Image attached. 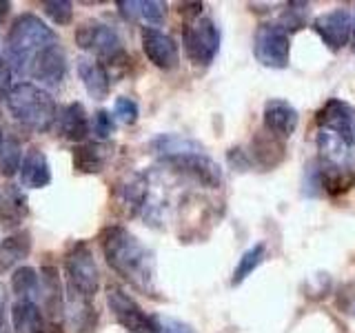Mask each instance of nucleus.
<instances>
[{"mask_svg": "<svg viewBox=\"0 0 355 333\" xmlns=\"http://www.w3.org/2000/svg\"><path fill=\"white\" fill-rule=\"evenodd\" d=\"M100 249L107 264L118 275L136 287L144 296H155V260L153 253L120 225H109L100 231Z\"/></svg>", "mask_w": 355, "mask_h": 333, "instance_id": "nucleus-1", "label": "nucleus"}, {"mask_svg": "<svg viewBox=\"0 0 355 333\" xmlns=\"http://www.w3.org/2000/svg\"><path fill=\"white\" fill-rule=\"evenodd\" d=\"M51 44H58V36L51 27H47V22H42L38 16L33 14H22L14 22H11L7 40H5V53H7V62L18 74H29L31 60L36 56L51 47Z\"/></svg>", "mask_w": 355, "mask_h": 333, "instance_id": "nucleus-2", "label": "nucleus"}, {"mask_svg": "<svg viewBox=\"0 0 355 333\" xmlns=\"http://www.w3.org/2000/svg\"><path fill=\"white\" fill-rule=\"evenodd\" d=\"M9 114L14 116L20 125L33 131H49L58 118V107H55L53 96L44 87L31 83H18L11 87L5 98Z\"/></svg>", "mask_w": 355, "mask_h": 333, "instance_id": "nucleus-3", "label": "nucleus"}, {"mask_svg": "<svg viewBox=\"0 0 355 333\" xmlns=\"http://www.w3.org/2000/svg\"><path fill=\"white\" fill-rule=\"evenodd\" d=\"M64 273L69 280V291L76 298L94 300L100 289V271L94 251L87 242H73L64 253Z\"/></svg>", "mask_w": 355, "mask_h": 333, "instance_id": "nucleus-4", "label": "nucleus"}, {"mask_svg": "<svg viewBox=\"0 0 355 333\" xmlns=\"http://www.w3.org/2000/svg\"><path fill=\"white\" fill-rule=\"evenodd\" d=\"M253 56L269 69H286L291 60V40L280 22L260 25L253 36Z\"/></svg>", "mask_w": 355, "mask_h": 333, "instance_id": "nucleus-5", "label": "nucleus"}, {"mask_svg": "<svg viewBox=\"0 0 355 333\" xmlns=\"http://www.w3.org/2000/svg\"><path fill=\"white\" fill-rule=\"evenodd\" d=\"M107 305L118 325L129 333H158V318H151L136 300L120 287L107 289Z\"/></svg>", "mask_w": 355, "mask_h": 333, "instance_id": "nucleus-6", "label": "nucleus"}, {"mask_svg": "<svg viewBox=\"0 0 355 333\" xmlns=\"http://www.w3.org/2000/svg\"><path fill=\"white\" fill-rule=\"evenodd\" d=\"M184 51L193 65H211L220 49V29L211 18H196L182 33Z\"/></svg>", "mask_w": 355, "mask_h": 333, "instance_id": "nucleus-7", "label": "nucleus"}, {"mask_svg": "<svg viewBox=\"0 0 355 333\" xmlns=\"http://www.w3.org/2000/svg\"><path fill=\"white\" fill-rule=\"evenodd\" d=\"M76 44L80 49L96 51L105 60H118L125 53L118 31L96 18H89L76 27Z\"/></svg>", "mask_w": 355, "mask_h": 333, "instance_id": "nucleus-8", "label": "nucleus"}, {"mask_svg": "<svg viewBox=\"0 0 355 333\" xmlns=\"http://www.w3.org/2000/svg\"><path fill=\"white\" fill-rule=\"evenodd\" d=\"M162 162H166L169 166H173L175 171H180L189 178H193L196 182H200L202 187L209 189H218L222 185V171L220 164L207 155L205 147L196 149V151H187L180 155H171V158H164Z\"/></svg>", "mask_w": 355, "mask_h": 333, "instance_id": "nucleus-9", "label": "nucleus"}, {"mask_svg": "<svg viewBox=\"0 0 355 333\" xmlns=\"http://www.w3.org/2000/svg\"><path fill=\"white\" fill-rule=\"evenodd\" d=\"M318 129L331 131L347 147L355 149V107L344 103L340 98H331L329 103L318 111Z\"/></svg>", "mask_w": 355, "mask_h": 333, "instance_id": "nucleus-10", "label": "nucleus"}, {"mask_svg": "<svg viewBox=\"0 0 355 333\" xmlns=\"http://www.w3.org/2000/svg\"><path fill=\"white\" fill-rule=\"evenodd\" d=\"M313 31L324 40L329 49H342L349 44L353 33V20L347 9H333L327 14H320L313 20Z\"/></svg>", "mask_w": 355, "mask_h": 333, "instance_id": "nucleus-11", "label": "nucleus"}, {"mask_svg": "<svg viewBox=\"0 0 355 333\" xmlns=\"http://www.w3.org/2000/svg\"><path fill=\"white\" fill-rule=\"evenodd\" d=\"M142 51L144 56L160 69H175L180 62V51L171 36H166L164 31L155 27H144L142 29Z\"/></svg>", "mask_w": 355, "mask_h": 333, "instance_id": "nucleus-12", "label": "nucleus"}, {"mask_svg": "<svg viewBox=\"0 0 355 333\" xmlns=\"http://www.w3.org/2000/svg\"><path fill=\"white\" fill-rule=\"evenodd\" d=\"M67 74V56L60 44H51V47L42 49L36 58L31 60L29 76L36 78L40 87H58Z\"/></svg>", "mask_w": 355, "mask_h": 333, "instance_id": "nucleus-13", "label": "nucleus"}, {"mask_svg": "<svg viewBox=\"0 0 355 333\" xmlns=\"http://www.w3.org/2000/svg\"><path fill=\"white\" fill-rule=\"evenodd\" d=\"M114 144L105 140L78 144L73 149V166L80 173H100L107 169V164L114 158Z\"/></svg>", "mask_w": 355, "mask_h": 333, "instance_id": "nucleus-14", "label": "nucleus"}, {"mask_svg": "<svg viewBox=\"0 0 355 333\" xmlns=\"http://www.w3.org/2000/svg\"><path fill=\"white\" fill-rule=\"evenodd\" d=\"M295 127H297V111L286 100L273 98L264 105V131L284 140L295 131Z\"/></svg>", "mask_w": 355, "mask_h": 333, "instance_id": "nucleus-15", "label": "nucleus"}, {"mask_svg": "<svg viewBox=\"0 0 355 333\" xmlns=\"http://www.w3.org/2000/svg\"><path fill=\"white\" fill-rule=\"evenodd\" d=\"M20 187L27 189H42L51 182V166L47 155L38 147H29L27 153L22 155L20 162Z\"/></svg>", "mask_w": 355, "mask_h": 333, "instance_id": "nucleus-16", "label": "nucleus"}, {"mask_svg": "<svg viewBox=\"0 0 355 333\" xmlns=\"http://www.w3.org/2000/svg\"><path fill=\"white\" fill-rule=\"evenodd\" d=\"M38 296L42 300V307L47 311L51 322H58L64 314V296H62V284L60 275L55 266H42L40 269V289Z\"/></svg>", "mask_w": 355, "mask_h": 333, "instance_id": "nucleus-17", "label": "nucleus"}, {"mask_svg": "<svg viewBox=\"0 0 355 333\" xmlns=\"http://www.w3.org/2000/svg\"><path fill=\"white\" fill-rule=\"evenodd\" d=\"M116 200L127 207L129 216H133L136 211L144 205V198H147V178H144L142 173L133 171V173H127L122 176L118 185H116Z\"/></svg>", "mask_w": 355, "mask_h": 333, "instance_id": "nucleus-18", "label": "nucleus"}, {"mask_svg": "<svg viewBox=\"0 0 355 333\" xmlns=\"http://www.w3.org/2000/svg\"><path fill=\"white\" fill-rule=\"evenodd\" d=\"M78 76H80L87 94L94 100H105L109 96L111 83L103 62H98L94 58H80L78 60Z\"/></svg>", "mask_w": 355, "mask_h": 333, "instance_id": "nucleus-19", "label": "nucleus"}, {"mask_svg": "<svg viewBox=\"0 0 355 333\" xmlns=\"http://www.w3.org/2000/svg\"><path fill=\"white\" fill-rule=\"evenodd\" d=\"M33 240L29 231H16L0 242V273L14 269L18 262H22L31 253Z\"/></svg>", "mask_w": 355, "mask_h": 333, "instance_id": "nucleus-20", "label": "nucleus"}, {"mask_svg": "<svg viewBox=\"0 0 355 333\" xmlns=\"http://www.w3.org/2000/svg\"><path fill=\"white\" fill-rule=\"evenodd\" d=\"M11 325H14L16 333H42L47 322L40 307L33 300H18L11 307Z\"/></svg>", "mask_w": 355, "mask_h": 333, "instance_id": "nucleus-21", "label": "nucleus"}, {"mask_svg": "<svg viewBox=\"0 0 355 333\" xmlns=\"http://www.w3.org/2000/svg\"><path fill=\"white\" fill-rule=\"evenodd\" d=\"M60 131L67 140L83 142L89 136V116L83 103H69L60 116Z\"/></svg>", "mask_w": 355, "mask_h": 333, "instance_id": "nucleus-22", "label": "nucleus"}, {"mask_svg": "<svg viewBox=\"0 0 355 333\" xmlns=\"http://www.w3.org/2000/svg\"><path fill=\"white\" fill-rule=\"evenodd\" d=\"M118 7L127 18H142L149 25H162L166 18V5L160 0H120Z\"/></svg>", "mask_w": 355, "mask_h": 333, "instance_id": "nucleus-23", "label": "nucleus"}, {"mask_svg": "<svg viewBox=\"0 0 355 333\" xmlns=\"http://www.w3.org/2000/svg\"><path fill=\"white\" fill-rule=\"evenodd\" d=\"M0 205H3V209H0V218H3L5 227H18L29 214L27 196L14 185H9L5 189V198L0 200Z\"/></svg>", "mask_w": 355, "mask_h": 333, "instance_id": "nucleus-24", "label": "nucleus"}, {"mask_svg": "<svg viewBox=\"0 0 355 333\" xmlns=\"http://www.w3.org/2000/svg\"><path fill=\"white\" fill-rule=\"evenodd\" d=\"M69 322H71L73 331H78V333H92V331H96L98 311L94 307V300H85V298L71 296V302H69Z\"/></svg>", "mask_w": 355, "mask_h": 333, "instance_id": "nucleus-25", "label": "nucleus"}, {"mask_svg": "<svg viewBox=\"0 0 355 333\" xmlns=\"http://www.w3.org/2000/svg\"><path fill=\"white\" fill-rule=\"evenodd\" d=\"M253 149H255V158H258V162L262 166H275L277 162H280L284 158V144L282 140L273 136V133L264 131L258 133L253 140Z\"/></svg>", "mask_w": 355, "mask_h": 333, "instance_id": "nucleus-26", "label": "nucleus"}, {"mask_svg": "<svg viewBox=\"0 0 355 333\" xmlns=\"http://www.w3.org/2000/svg\"><path fill=\"white\" fill-rule=\"evenodd\" d=\"M40 289V275L31 266H18L11 275V291L18 296V300H31L38 296Z\"/></svg>", "mask_w": 355, "mask_h": 333, "instance_id": "nucleus-27", "label": "nucleus"}, {"mask_svg": "<svg viewBox=\"0 0 355 333\" xmlns=\"http://www.w3.org/2000/svg\"><path fill=\"white\" fill-rule=\"evenodd\" d=\"M264 251H266V247L260 242V244H255V247H251L249 251L242 253V258H240L236 271H233V278H231V284L233 287L242 284L255 271V266H258L262 262V258H264Z\"/></svg>", "mask_w": 355, "mask_h": 333, "instance_id": "nucleus-28", "label": "nucleus"}, {"mask_svg": "<svg viewBox=\"0 0 355 333\" xmlns=\"http://www.w3.org/2000/svg\"><path fill=\"white\" fill-rule=\"evenodd\" d=\"M22 162V147L16 138H5V147L0 153V173L5 178H14L20 171Z\"/></svg>", "mask_w": 355, "mask_h": 333, "instance_id": "nucleus-29", "label": "nucleus"}, {"mask_svg": "<svg viewBox=\"0 0 355 333\" xmlns=\"http://www.w3.org/2000/svg\"><path fill=\"white\" fill-rule=\"evenodd\" d=\"M42 9H44V14L51 18L53 25H58V27L71 25L73 5L67 3V0H47V3H42Z\"/></svg>", "mask_w": 355, "mask_h": 333, "instance_id": "nucleus-30", "label": "nucleus"}, {"mask_svg": "<svg viewBox=\"0 0 355 333\" xmlns=\"http://www.w3.org/2000/svg\"><path fill=\"white\" fill-rule=\"evenodd\" d=\"M306 14H309V5L306 3H291L288 9L282 14L280 27L288 33V31H297L306 25Z\"/></svg>", "mask_w": 355, "mask_h": 333, "instance_id": "nucleus-31", "label": "nucleus"}, {"mask_svg": "<svg viewBox=\"0 0 355 333\" xmlns=\"http://www.w3.org/2000/svg\"><path fill=\"white\" fill-rule=\"evenodd\" d=\"M114 114L120 122H125V125H133V122L138 120L140 116V109L136 105V100H131L127 96H122L116 100V107H114Z\"/></svg>", "mask_w": 355, "mask_h": 333, "instance_id": "nucleus-32", "label": "nucleus"}, {"mask_svg": "<svg viewBox=\"0 0 355 333\" xmlns=\"http://www.w3.org/2000/svg\"><path fill=\"white\" fill-rule=\"evenodd\" d=\"M114 129H116L114 116H111L109 111H105V109L96 111V116H94V131H96V136L100 140H107L111 133H114Z\"/></svg>", "mask_w": 355, "mask_h": 333, "instance_id": "nucleus-33", "label": "nucleus"}, {"mask_svg": "<svg viewBox=\"0 0 355 333\" xmlns=\"http://www.w3.org/2000/svg\"><path fill=\"white\" fill-rule=\"evenodd\" d=\"M158 333H193V329L182 320L175 318H158Z\"/></svg>", "mask_w": 355, "mask_h": 333, "instance_id": "nucleus-34", "label": "nucleus"}, {"mask_svg": "<svg viewBox=\"0 0 355 333\" xmlns=\"http://www.w3.org/2000/svg\"><path fill=\"white\" fill-rule=\"evenodd\" d=\"M338 307L344 314H355V282L347 284L338 296Z\"/></svg>", "mask_w": 355, "mask_h": 333, "instance_id": "nucleus-35", "label": "nucleus"}, {"mask_svg": "<svg viewBox=\"0 0 355 333\" xmlns=\"http://www.w3.org/2000/svg\"><path fill=\"white\" fill-rule=\"evenodd\" d=\"M11 67H9V62L7 60H3L0 58V98H7V94L11 92Z\"/></svg>", "mask_w": 355, "mask_h": 333, "instance_id": "nucleus-36", "label": "nucleus"}, {"mask_svg": "<svg viewBox=\"0 0 355 333\" xmlns=\"http://www.w3.org/2000/svg\"><path fill=\"white\" fill-rule=\"evenodd\" d=\"M5 307H7V296H5V287L0 284V333L5 331Z\"/></svg>", "mask_w": 355, "mask_h": 333, "instance_id": "nucleus-37", "label": "nucleus"}, {"mask_svg": "<svg viewBox=\"0 0 355 333\" xmlns=\"http://www.w3.org/2000/svg\"><path fill=\"white\" fill-rule=\"evenodd\" d=\"M9 9H11L9 3H0V18H5L9 14Z\"/></svg>", "mask_w": 355, "mask_h": 333, "instance_id": "nucleus-38", "label": "nucleus"}, {"mask_svg": "<svg viewBox=\"0 0 355 333\" xmlns=\"http://www.w3.org/2000/svg\"><path fill=\"white\" fill-rule=\"evenodd\" d=\"M3 147H5V136H3V129H0V153H3Z\"/></svg>", "mask_w": 355, "mask_h": 333, "instance_id": "nucleus-39", "label": "nucleus"}, {"mask_svg": "<svg viewBox=\"0 0 355 333\" xmlns=\"http://www.w3.org/2000/svg\"><path fill=\"white\" fill-rule=\"evenodd\" d=\"M353 51H355V20H353Z\"/></svg>", "mask_w": 355, "mask_h": 333, "instance_id": "nucleus-40", "label": "nucleus"}, {"mask_svg": "<svg viewBox=\"0 0 355 333\" xmlns=\"http://www.w3.org/2000/svg\"><path fill=\"white\" fill-rule=\"evenodd\" d=\"M0 200H3V198H0Z\"/></svg>", "mask_w": 355, "mask_h": 333, "instance_id": "nucleus-41", "label": "nucleus"}]
</instances>
